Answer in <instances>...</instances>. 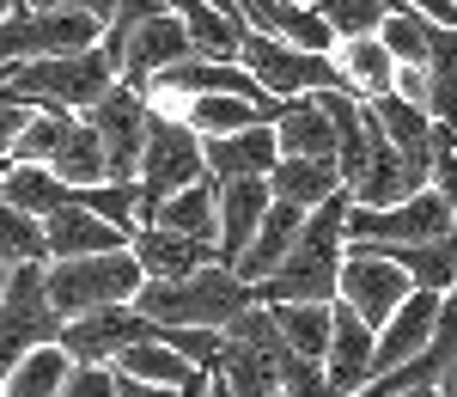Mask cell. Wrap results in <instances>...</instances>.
Listing matches in <instances>:
<instances>
[{
  "label": "cell",
  "instance_id": "1",
  "mask_svg": "<svg viewBox=\"0 0 457 397\" xmlns=\"http://www.w3.org/2000/svg\"><path fill=\"white\" fill-rule=\"evenodd\" d=\"M342 208H348L342 190H329L317 208H305L299 232L287 239L281 263H275L262 282H250V293H256L262 306H275V300H336V269H342Z\"/></svg>",
  "mask_w": 457,
  "mask_h": 397
},
{
  "label": "cell",
  "instance_id": "2",
  "mask_svg": "<svg viewBox=\"0 0 457 397\" xmlns=\"http://www.w3.org/2000/svg\"><path fill=\"white\" fill-rule=\"evenodd\" d=\"M256 293L226 269V263H202L189 275H171V282H141L135 288V312L153 318V325H202V330H220L232 312H245Z\"/></svg>",
  "mask_w": 457,
  "mask_h": 397
},
{
  "label": "cell",
  "instance_id": "3",
  "mask_svg": "<svg viewBox=\"0 0 457 397\" xmlns=\"http://www.w3.org/2000/svg\"><path fill=\"white\" fill-rule=\"evenodd\" d=\"M116 68L92 49H73V55H31V62H6L0 68V92L6 98H25V105H49V110H86L104 92Z\"/></svg>",
  "mask_w": 457,
  "mask_h": 397
},
{
  "label": "cell",
  "instance_id": "4",
  "mask_svg": "<svg viewBox=\"0 0 457 397\" xmlns=\"http://www.w3.org/2000/svg\"><path fill=\"white\" fill-rule=\"evenodd\" d=\"M141 263L129 245H116V251H86V257H49L43 263V293H49V306L73 318V312H92V306H122V300H135L141 288Z\"/></svg>",
  "mask_w": 457,
  "mask_h": 397
},
{
  "label": "cell",
  "instance_id": "5",
  "mask_svg": "<svg viewBox=\"0 0 457 397\" xmlns=\"http://www.w3.org/2000/svg\"><path fill=\"white\" fill-rule=\"evenodd\" d=\"M189 178H202V135H195L183 116L146 105V141H141V165H135V190H141L135 226L153 215V202H165V196L183 190Z\"/></svg>",
  "mask_w": 457,
  "mask_h": 397
},
{
  "label": "cell",
  "instance_id": "6",
  "mask_svg": "<svg viewBox=\"0 0 457 397\" xmlns=\"http://www.w3.org/2000/svg\"><path fill=\"white\" fill-rule=\"evenodd\" d=\"M232 62H238L269 98H299V92H317V86H342V73H336L329 55L299 49V43H287V37H269V31H256V25H238V55H232Z\"/></svg>",
  "mask_w": 457,
  "mask_h": 397
},
{
  "label": "cell",
  "instance_id": "7",
  "mask_svg": "<svg viewBox=\"0 0 457 397\" xmlns=\"http://www.w3.org/2000/svg\"><path fill=\"white\" fill-rule=\"evenodd\" d=\"M457 226V202H445L433 183H421L415 196L385 202V208H342V245H409V239H439Z\"/></svg>",
  "mask_w": 457,
  "mask_h": 397
},
{
  "label": "cell",
  "instance_id": "8",
  "mask_svg": "<svg viewBox=\"0 0 457 397\" xmlns=\"http://www.w3.org/2000/svg\"><path fill=\"white\" fill-rule=\"evenodd\" d=\"M98 19L92 13H73V6H6L0 13V68L6 62H31V55H73V49H92L98 43Z\"/></svg>",
  "mask_w": 457,
  "mask_h": 397
},
{
  "label": "cell",
  "instance_id": "9",
  "mask_svg": "<svg viewBox=\"0 0 457 397\" xmlns=\"http://www.w3.org/2000/svg\"><path fill=\"white\" fill-rule=\"evenodd\" d=\"M55 330H62V312L43 293V263H12L0 282V379L25 349L55 342Z\"/></svg>",
  "mask_w": 457,
  "mask_h": 397
},
{
  "label": "cell",
  "instance_id": "10",
  "mask_svg": "<svg viewBox=\"0 0 457 397\" xmlns=\"http://www.w3.org/2000/svg\"><path fill=\"white\" fill-rule=\"evenodd\" d=\"M79 116L92 122V135H98V147H104V178L110 183L135 178V165H141V141H146V98H141V92L122 86V80H110Z\"/></svg>",
  "mask_w": 457,
  "mask_h": 397
},
{
  "label": "cell",
  "instance_id": "11",
  "mask_svg": "<svg viewBox=\"0 0 457 397\" xmlns=\"http://www.w3.org/2000/svg\"><path fill=\"white\" fill-rule=\"evenodd\" d=\"M415 288L385 251H372V245H342V269H336V300L348 306L360 325H385L390 306L403 300V293Z\"/></svg>",
  "mask_w": 457,
  "mask_h": 397
},
{
  "label": "cell",
  "instance_id": "12",
  "mask_svg": "<svg viewBox=\"0 0 457 397\" xmlns=\"http://www.w3.org/2000/svg\"><path fill=\"white\" fill-rule=\"evenodd\" d=\"M153 318H141L129 300L122 306H92V312H73V318H62V330H55V349L68 355V361H98L110 367V355L122 349V342H141V336H153Z\"/></svg>",
  "mask_w": 457,
  "mask_h": 397
},
{
  "label": "cell",
  "instance_id": "13",
  "mask_svg": "<svg viewBox=\"0 0 457 397\" xmlns=\"http://www.w3.org/2000/svg\"><path fill=\"white\" fill-rule=\"evenodd\" d=\"M183 55H195V49H189V31L177 25V13L165 6V13L141 19L135 31L122 37V62H116V80L141 92L153 73H159V68H171V62H183Z\"/></svg>",
  "mask_w": 457,
  "mask_h": 397
},
{
  "label": "cell",
  "instance_id": "14",
  "mask_svg": "<svg viewBox=\"0 0 457 397\" xmlns=\"http://www.w3.org/2000/svg\"><path fill=\"white\" fill-rule=\"evenodd\" d=\"M269 208V178H220L213 183V257L232 269V257L245 251L256 220Z\"/></svg>",
  "mask_w": 457,
  "mask_h": 397
},
{
  "label": "cell",
  "instance_id": "15",
  "mask_svg": "<svg viewBox=\"0 0 457 397\" xmlns=\"http://www.w3.org/2000/svg\"><path fill=\"white\" fill-rule=\"evenodd\" d=\"M275 159H281V147H275L269 122H250L232 135H202V172L208 178H269Z\"/></svg>",
  "mask_w": 457,
  "mask_h": 397
},
{
  "label": "cell",
  "instance_id": "16",
  "mask_svg": "<svg viewBox=\"0 0 457 397\" xmlns=\"http://www.w3.org/2000/svg\"><path fill=\"white\" fill-rule=\"evenodd\" d=\"M129 251H135L146 282H171V275L202 269V263H220V257H213V239L165 232V226H129Z\"/></svg>",
  "mask_w": 457,
  "mask_h": 397
},
{
  "label": "cell",
  "instance_id": "17",
  "mask_svg": "<svg viewBox=\"0 0 457 397\" xmlns=\"http://www.w3.org/2000/svg\"><path fill=\"white\" fill-rule=\"evenodd\" d=\"M323 379L336 392H353L372 373V325H360L342 300H329V342H323Z\"/></svg>",
  "mask_w": 457,
  "mask_h": 397
},
{
  "label": "cell",
  "instance_id": "18",
  "mask_svg": "<svg viewBox=\"0 0 457 397\" xmlns=\"http://www.w3.org/2000/svg\"><path fill=\"white\" fill-rule=\"evenodd\" d=\"M129 245L122 226H110L104 215L79 208V202H62L55 215H43V263L49 257H86V251H116Z\"/></svg>",
  "mask_w": 457,
  "mask_h": 397
},
{
  "label": "cell",
  "instance_id": "19",
  "mask_svg": "<svg viewBox=\"0 0 457 397\" xmlns=\"http://www.w3.org/2000/svg\"><path fill=\"white\" fill-rule=\"evenodd\" d=\"M177 13V25L189 31V49L195 55H213V62H232L238 55V6L232 0H165Z\"/></svg>",
  "mask_w": 457,
  "mask_h": 397
},
{
  "label": "cell",
  "instance_id": "20",
  "mask_svg": "<svg viewBox=\"0 0 457 397\" xmlns=\"http://www.w3.org/2000/svg\"><path fill=\"white\" fill-rule=\"evenodd\" d=\"M275 147L281 153H299V159H336V129H329V116L317 105L312 92H299V98H281L275 110Z\"/></svg>",
  "mask_w": 457,
  "mask_h": 397
},
{
  "label": "cell",
  "instance_id": "21",
  "mask_svg": "<svg viewBox=\"0 0 457 397\" xmlns=\"http://www.w3.org/2000/svg\"><path fill=\"white\" fill-rule=\"evenodd\" d=\"M372 251H385L415 288H433V293H452L457 282V226L452 232H439V239H409V245H372Z\"/></svg>",
  "mask_w": 457,
  "mask_h": 397
},
{
  "label": "cell",
  "instance_id": "22",
  "mask_svg": "<svg viewBox=\"0 0 457 397\" xmlns=\"http://www.w3.org/2000/svg\"><path fill=\"white\" fill-rule=\"evenodd\" d=\"M329 62H336V73H342V92H353V98L385 92L390 73H396L390 49L372 31H366V37H336V43H329Z\"/></svg>",
  "mask_w": 457,
  "mask_h": 397
},
{
  "label": "cell",
  "instance_id": "23",
  "mask_svg": "<svg viewBox=\"0 0 457 397\" xmlns=\"http://www.w3.org/2000/svg\"><path fill=\"white\" fill-rule=\"evenodd\" d=\"M0 202H12V208H25V215H55L62 202H73V190L49 165H37V159H6L0 165Z\"/></svg>",
  "mask_w": 457,
  "mask_h": 397
},
{
  "label": "cell",
  "instance_id": "24",
  "mask_svg": "<svg viewBox=\"0 0 457 397\" xmlns=\"http://www.w3.org/2000/svg\"><path fill=\"white\" fill-rule=\"evenodd\" d=\"M55 178L68 183V190H86V183H104V147H98V135H92V122L73 110L68 129H62V141L49 147V159H43Z\"/></svg>",
  "mask_w": 457,
  "mask_h": 397
},
{
  "label": "cell",
  "instance_id": "25",
  "mask_svg": "<svg viewBox=\"0 0 457 397\" xmlns=\"http://www.w3.org/2000/svg\"><path fill=\"white\" fill-rule=\"evenodd\" d=\"M366 116L378 122V135H385L403 159L427 165V122H433V116H427L421 105H409L403 92H390V86H385V92H372V98H366Z\"/></svg>",
  "mask_w": 457,
  "mask_h": 397
},
{
  "label": "cell",
  "instance_id": "26",
  "mask_svg": "<svg viewBox=\"0 0 457 397\" xmlns=\"http://www.w3.org/2000/svg\"><path fill=\"white\" fill-rule=\"evenodd\" d=\"M275 110L256 105V98H238V92H189L183 98V122L195 135H232V129H250V122H275Z\"/></svg>",
  "mask_w": 457,
  "mask_h": 397
},
{
  "label": "cell",
  "instance_id": "27",
  "mask_svg": "<svg viewBox=\"0 0 457 397\" xmlns=\"http://www.w3.org/2000/svg\"><path fill=\"white\" fill-rule=\"evenodd\" d=\"M329 190H342V172L336 159H299V153H281L269 165V196H281L293 208H317Z\"/></svg>",
  "mask_w": 457,
  "mask_h": 397
},
{
  "label": "cell",
  "instance_id": "28",
  "mask_svg": "<svg viewBox=\"0 0 457 397\" xmlns=\"http://www.w3.org/2000/svg\"><path fill=\"white\" fill-rule=\"evenodd\" d=\"M213 183L220 178H189L183 190H171L165 202H153V215L141 226H165V232H189V239H213Z\"/></svg>",
  "mask_w": 457,
  "mask_h": 397
},
{
  "label": "cell",
  "instance_id": "29",
  "mask_svg": "<svg viewBox=\"0 0 457 397\" xmlns=\"http://www.w3.org/2000/svg\"><path fill=\"white\" fill-rule=\"evenodd\" d=\"M269 318H275V336H281L293 355L323 361V342H329V300H275Z\"/></svg>",
  "mask_w": 457,
  "mask_h": 397
},
{
  "label": "cell",
  "instance_id": "30",
  "mask_svg": "<svg viewBox=\"0 0 457 397\" xmlns=\"http://www.w3.org/2000/svg\"><path fill=\"white\" fill-rule=\"evenodd\" d=\"M110 367H116V373H129V379H146V385H171V392H177V385H189V379L202 373V367H189V361H183L177 349H165L159 336L122 342V349L110 355Z\"/></svg>",
  "mask_w": 457,
  "mask_h": 397
},
{
  "label": "cell",
  "instance_id": "31",
  "mask_svg": "<svg viewBox=\"0 0 457 397\" xmlns=\"http://www.w3.org/2000/svg\"><path fill=\"white\" fill-rule=\"evenodd\" d=\"M421 73H427V116L433 122H452L457 116V25H433Z\"/></svg>",
  "mask_w": 457,
  "mask_h": 397
},
{
  "label": "cell",
  "instance_id": "32",
  "mask_svg": "<svg viewBox=\"0 0 457 397\" xmlns=\"http://www.w3.org/2000/svg\"><path fill=\"white\" fill-rule=\"evenodd\" d=\"M68 355L55 349V342H37L25 349L19 361L6 367V379H0V397H55L62 392V379H68Z\"/></svg>",
  "mask_w": 457,
  "mask_h": 397
},
{
  "label": "cell",
  "instance_id": "33",
  "mask_svg": "<svg viewBox=\"0 0 457 397\" xmlns=\"http://www.w3.org/2000/svg\"><path fill=\"white\" fill-rule=\"evenodd\" d=\"M372 37L390 49V62H421L427 43H433V19H427V13H415V6H390Z\"/></svg>",
  "mask_w": 457,
  "mask_h": 397
},
{
  "label": "cell",
  "instance_id": "34",
  "mask_svg": "<svg viewBox=\"0 0 457 397\" xmlns=\"http://www.w3.org/2000/svg\"><path fill=\"white\" fill-rule=\"evenodd\" d=\"M0 263H43V220L0 202Z\"/></svg>",
  "mask_w": 457,
  "mask_h": 397
},
{
  "label": "cell",
  "instance_id": "35",
  "mask_svg": "<svg viewBox=\"0 0 457 397\" xmlns=\"http://www.w3.org/2000/svg\"><path fill=\"white\" fill-rule=\"evenodd\" d=\"M305 6L336 37H366V31H378V19H385L396 0H305Z\"/></svg>",
  "mask_w": 457,
  "mask_h": 397
},
{
  "label": "cell",
  "instance_id": "36",
  "mask_svg": "<svg viewBox=\"0 0 457 397\" xmlns=\"http://www.w3.org/2000/svg\"><path fill=\"white\" fill-rule=\"evenodd\" d=\"M73 202L79 208H92V215H104L110 226H135V208H141V190H135V178H122V183H86V190H73Z\"/></svg>",
  "mask_w": 457,
  "mask_h": 397
},
{
  "label": "cell",
  "instance_id": "37",
  "mask_svg": "<svg viewBox=\"0 0 457 397\" xmlns=\"http://www.w3.org/2000/svg\"><path fill=\"white\" fill-rule=\"evenodd\" d=\"M427 183L457 202V129L452 122H427Z\"/></svg>",
  "mask_w": 457,
  "mask_h": 397
},
{
  "label": "cell",
  "instance_id": "38",
  "mask_svg": "<svg viewBox=\"0 0 457 397\" xmlns=\"http://www.w3.org/2000/svg\"><path fill=\"white\" fill-rule=\"evenodd\" d=\"M165 349H177L189 367H202V373H213V361H220V330H202V325H159L153 330Z\"/></svg>",
  "mask_w": 457,
  "mask_h": 397
},
{
  "label": "cell",
  "instance_id": "39",
  "mask_svg": "<svg viewBox=\"0 0 457 397\" xmlns=\"http://www.w3.org/2000/svg\"><path fill=\"white\" fill-rule=\"evenodd\" d=\"M55 397H110V367H98V361H73Z\"/></svg>",
  "mask_w": 457,
  "mask_h": 397
},
{
  "label": "cell",
  "instance_id": "40",
  "mask_svg": "<svg viewBox=\"0 0 457 397\" xmlns=\"http://www.w3.org/2000/svg\"><path fill=\"white\" fill-rule=\"evenodd\" d=\"M31 110H37V105H25V98H6V92H0V165H6V147H12L19 122H25Z\"/></svg>",
  "mask_w": 457,
  "mask_h": 397
},
{
  "label": "cell",
  "instance_id": "41",
  "mask_svg": "<svg viewBox=\"0 0 457 397\" xmlns=\"http://www.w3.org/2000/svg\"><path fill=\"white\" fill-rule=\"evenodd\" d=\"M396 6H415L433 25H457V0H396Z\"/></svg>",
  "mask_w": 457,
  "mask_h": 397
},
{
  "label": "cell",
  "instance_id": "42",
  "mask_svg": "<svg viewBox=\"0 0 457 397\" xmlns=\"http://www.w3.org/2000/svg\"><path fill=\"white\" fill-rule=\"evenodd\" d=\"M31 6H73V13H92L98 25L110 19V0H31Z\"/></svg>",
  "mask_w": 457,
  "mask_h": 397
},
{
  "label": "cell",
  "instance_id": "43",
  "mask_svg": "<svg viewBox=\"0 0 457 397\" xmlns=\"http://www.w3.org/2000/svg\"><path fill=\"white\" fill-rule=\"evenodd\" d=\"M208 397H232V392H226V385H220V379L208 373Z\"/></svg>",
  "mask_w": 457,
  "mask_h": 397
},
{
  "label": "cell",
  "instance_id": "44",
  "mask_svg": "<svg viewBox=\"0 0 457 397\" xmlns=\"http://www.w3.org/2000/svg\"><path fill=\"white\" fill-rule=\"evenodd\" d=\"M6 6H19V0H0V13H6Z\"/></svg>",
  "mask_w": 457,
  "mask_h": 397
},
{
  "label": "cell",
  "instance_id": "45",
  "mask_svg": "<svg viewBox=\"0 0 457 397\" xmlns=\"http://www.w3.org/2000/svg\"><path fill=\"white\" fill-rule=\"evenodd\" d=\"M269 397H287V392H281V385H275V392H269Z\"/></svg>",
  "mask_w": 457,
  "mask_h": 397
},
{
  "label": "cell",
  "instance_id": "46",
  "mask_svg": "<svg viewBox=\"0 0 457 397\" xmlns=\"http://www.w3.org/2000/svg\"><path fill=\"white\" fill-rule=\"evenodd\" d=\"M0 282H6V263H0Z\"/></svg>",
  "mask_w": 457,
  "mask_h": 397
},
{
  "label": "cell",
  "instance_id": "47",
  "mask_svg": "<svg viewBox=\"0 0 457 397\" xmlns=\"http://www.w3.org/2000/svg\"><path fill=\"white\" fill-rule=\"evenodd\" d=\"M281 6H299V0H281Z\"/></svg>",
  "mask_w": 457,
  "mask_h": 397
}]
</instances>
